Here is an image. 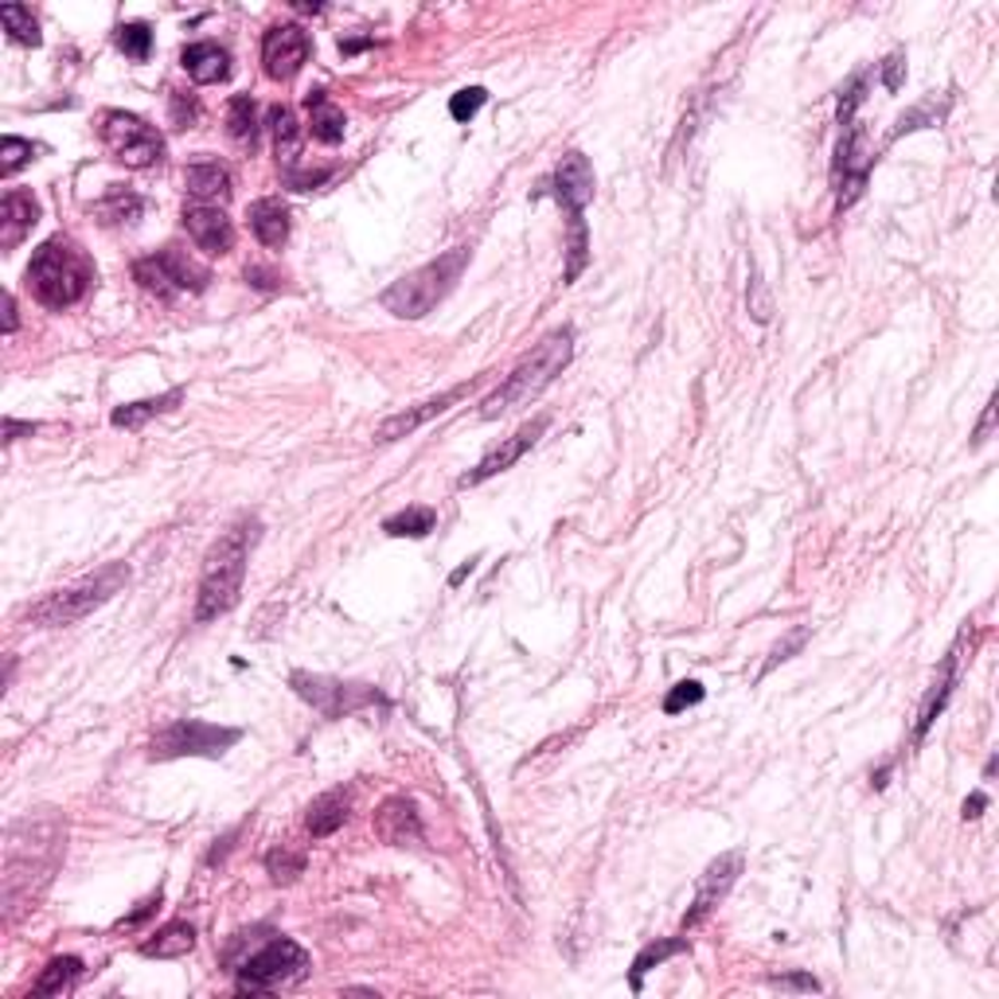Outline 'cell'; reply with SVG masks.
Masks as SVG:
<instances>
[{
	"mask_svg": "<svg viewBox=\"0 0 999 999\" xmlns=\"http://www.w3.org/2000/svg\"><path fill=\"white\" fill-rule=\"evenodd\" d=\"M469 387H472V383H461V387L441 391V395L426 398V403L410 406V410H398V414H391V418H383L379 426H375V441H379V446H391V441H398V438H410V434L418 430V426H426V422H430V418L446 414L449 406L457 403V398L469 395Z\"/></svg>",
	"mask_w": 999,
	"mask_h": 999,
	"instance_id": "2e32d148",
	"label": "cell"
},
{
	"mask_svg": "<svg viewBox=\"0 0 999 999\" xmlns=\"http://www.w3.org/2000/svg\"><path fill=\"white\" fill-rule=\"evenodd\" d=\"M17 324H20V316H17V298H12V293H4V332H17Z\"/></svg>",
	"mask_w": 999,
	"mask_h": 999,
	"instance_id": "c3c4849f",
	"label": "cell"
},
{
	"mask_svg": "<svg viewBox=\"0 0 999 999\" xmlns=\"http://www.w3.org/2000/svg\"><path fill=\"white\" fill-rule=\"evenodd\" d=\"M184 231L191 235V242L204 254H231L235 247V227L219 207H207V204L184 207Z\"/></svg>",
	"mask_w": 999,
	"mask_h": 999,
	"instance_id": "e0dca14e",
	"label": "cell"
},
{
	"mask_svg": "<svg viewBox=\"0 0 999 999\" xmlns=\"http://www.w3.org/2000/svg\"><path fill=\"white\" fill-rule=\"evenodd\" d=\"M184 184H188V196L196 204H223L231 196V173H227L219 160H199V165H188L184 173Z\"/></svg>",
	"mask_w": 999,
	"mask_h": 999,
	"instance_id": "44dd1931",
	"label": "cell"
},
{
	"mask_svg": "<svg viewBox=\"0 0 999 999\" xmlns=\"http://www.w3.org/2000/svg\"><path fill=\"white\" fill-rule=\"evenodd\" d=\"M98 137L110 157L125 168H153L165 160V137L145 117L125 114V110H106L102 114Z\"/></svg>",
	"mask_w": 999,
	"mask_h": 999,
	"instance_id": "52a82bcc",
	"label": "cell"
},
{
	"mask_svg": "<svg viewBox=\"0 0 999 999\" xmlns=\"http://www.w3.org/2000/svg\"><path fill=\"white\" fill-rule=\"evenodd\" d=\"M305 106H309V133H313L321 145H340V141H344V129H347L344 110H340L324 91L309 94Z\"/></svg>",
	"mask_w": 999,
	"mask_h": 999,
	"instance_id": "cb8c5ba5",
	"label": "cell"
},
{
	"mask_svg": "<svg viewBox=\"0 0 999 999\" xmlns=\"http://www.w3.org/2000/svg\"><path fill=\"white\" fill-rule=\"evenodd\" d=\"M184 403V391L173 387L168 395L160 398H141V403H129V406H117L114 414H110V422H114L117 430H141L149 418H157V414H168L176 410V406Z\"/></svg>",
	"mask_w": 999,
	"mask_h": 999,
	"instance_id": "d4e9b609",
	"label": "cell"
},
{
	"mask_svg": "<svg viewBox=\"0 0 999 999\" xmlns=\"http://www.w3.org/2000/svg\"><path fill=\"white\" fill-rule=\"evenodd\" d=\"M465 266H469V250L465 247L446 250V254L434 258V262H426L422 270L398 278L395 285L383 293V309L395 313V316H403V321H422L430 309H438V301H446V293L457 285V278L465 273Z\"/></svg>",
	"mask_w": 999,
	"mask_h": 999,
	"instance_id": "5b68a950",
	"label": "cell"
},
{
	"mask_svg": "<svg viewBox=\"0 0 999 999\" xmlns=\"http://www.w3.org/2000/svg\"><path fill=\"white\" fill-rule=\"evenodd\" d=\"M438 528V512L434 508H406V512L383 520V531L395 539H426Z\"/></svg>",
	"mask_w": 999,
	"mask_h": 999,
	"instance_id": "1f68e13d",
	"label": "cell"
},
{
	"mask_svg": "<svg viewBox=\"0 0 999 999\" xmlns=\"http://www.w3.org/2000/svg\"><path fill=\"white\" fill-rule=\"evenodd\" d=\"M157 906H160V894H153V898H145V902H141V906H137V909H133V914H129V917H122V922H117V925H137V922H145V917H149V914H153V909H157Z\"/></svg>",
	"mask_w": 999,
	"mask_h": 999,
	"instance_id": "bcb514c9",
	"label": "cell"
},
{
	"mask_svg": "<svg viewBox=\"0 0 999 999\" xmlns=\"http://www.w3.org/2000/svg\"><path fill=\"white\" fill-rule=\"evenodd\" d=\"M35 430H40L35 422H17V418H9V422H4V441H9V446H12V441H17L20 434H35Z\"/></svg>",
	"mask_w": 999,
	"mask_h": 999,
	"instance_id": "7dc6e473",
	"label": "cell"
},
{
	"mask_svg": "<svg viewBox=\"0 0 999 999\" xmlns=\"http://www.w3.org/2000/svg\"><path fill=\"white\" fill-rule=\"evenodd\" d=\"M290 684L301 699L321 710L324 719H344V715H355L364 707H387V699L372 684H344V679L309 676V672H293Z\"/></svg>",
	"mask_w": 999,
	"mask_h": 999,
	"instance_id": "30bf717a",
	"label": "cell"
},
{
	"mask_svg": "<svg viewBox=\"0 0 999 999\" xmlns=\"http://www.w3.org/2000/svg\"><path fill=\"white\" fill-rule=\"evenodd\" d=\"M133 278H137L141 290L157 293V298H176V293H199L207 290V270L191 262L184 250L165 247L149 258H137L133 262Z\"/></svg>",
	"mask_w": 999,
	"mask_h": 999,
	"instance_id": "9c48e42d",
	"label": "cell"
},
{
	"mask_svg": "<svg viewBox=\"0 0 999 999\" xmlns=\"http://www.w3.org/2000/svg\"><path fill=\"white\" fill-rule=\"evenodd\" d=\"M375 835L391 847H418L422 843V820L414 801L406 797H391V801L379 804L375 812Z\"/></svg>",
	"mask_w": 999,
	"mask_h": 999,
	"instance_id": "ac0fdd59",
	"label": "cell"
},
{
	"mask_svg": "<svg viewBox=\"0 0 999 999\" xmlns=\"http://www.w3.org/2000/svg\"><path fill=\"white\" fill-rule=\"evenodd\" d=\"M804 641H809V628H797L793 636H789V641H784V645H777L773 648V656H769V664H766V672H773L777 664L781 660H789V653H797V648L804 645ZM766 672H761V676H766Z\"/></svg>",
	"mask_w": 999,
	"mask_h": 999,
	"instance_id": "60d3db41",
	"label": "cell"
},
{
	"mask_svg": "<svg viewBox=\"0 0 999 999\" xmlns=\"http://www.w3.org/2000/svg\"><path fill=\"white\" fill-rule=\"evenodd\" d=\"M180 63L199 86L223 83V79L231 75V55H227V48H219V43H211V40L188 43V48L180 51Z\"/></svg>",
	"mask_w": 999,
	"mask_h": 999,
	"instance_id": "ffe728a7",
	"label": "cell"
},
{
	"mask_svg": "<svg viewBox=\"0 0 999 999\" xmlns=\"http://www.w3.org/2000/svg\"><path fill=\"white\" fill-rule=\"evenodd\" d=\"M250 231H254V239L262 242V247L278 250L285 247V239H290V211H285V204L281 199H258V204H250Z\"/></svg>",
	"mask_w": 999,
	"mask_h": 999,
	"instance_id": "603a6c76",
	"label": "cell"
},
{
	"mask_svg": "<svg viewBox=\"0 0 999 999\" xmlns=\"http://www.w3.org/2000/svg\"><path fill=\"white\" fill-rule=\"evenodd\" d=\"M258 543V520L242 516L235 528H227L223 535L211 543V551L204 554V570H199V590H196V625L219 621L223 613H231L239 605L242 579H247V559L250 547Z\"/></svg>",
	"mask_w": 999,
	"mask_h": 999,
	"instance_id": "6da1fadb",
	"label": "cell"
},
{
	"mask_svg": "<svg viewBox=\"0 0 999 999\" xmlns=\"http://www.w3.org/2000/svg\"><path fill=\"white\" fill-rule=\"evenodd\" d=\"M227 133H231V141H239L242 149H254L258 145V106H254V98H247V94L231 98V106H227Z\"/></svg>",
	"mask_w": 999,
	"mask_h": 999,
	"instance_id": "f546056e",
	"label": "cell"
},
{
	"mask_svg": "<svg viewBox=\"0 0 999 999\" xmlns=\"http://www.w3.org/2000/svg\"><path fill=\"white\" fill-rule=\"evenodd\" d=\"M991 422H996V398H988V406H984V418H980V426H976V434H972V446H984V441H988Z\"/></svg>",
	"mask_w": 999,
	"mask_h": 999,
	"instance_id": "f6af8a7d",
	"label": "cell"
},
{
	"mask_svg": "<svg viewBox=\"0 0 999 999\" xmlns=\"http://www.w3.org/2000/svg\"><path fill=\"white\" fill-rule=\"evenodd\" d=\"M547 188L554 191L562 207H566V227L570 223H586V204L594 199V168H590L586 153H566L554 168L551 184Z\"/></svg>",
	"mask_w": 999,
	"mask_h": 999,
	"instance_id": "4fadbf2b",
	"label": "cell"
},
{
	"mask_svg": "<svg viewBox=\"0 0 999 999\" xmlns=\"http://www.w3.org/2000/svg\"><path fill=\"white\" fill-rule=\"evenodd\" d=\"M266 871L278 886H290L305 875V851H290V847H273L266 855Z\"/></svg>",
	"mask_w": 999,
	"mask_h": 999,
	"instance_id": "e575fe53",
	"label": "cell"
},
{
	"mask_svg": "<svg viewBox=\"0 0 999 999\" xmlns=\"http://www.w3.org/2000/svg\"><path fill=\"white\" fill-rule=\"evenodd\" d=\"M196 117H199V106H196V102H191V98L184 102V94H173V122L180 125V129H188V125L196 122Z\"/></svg>",
	"mask_w": 999,
	"mask_h": 999,
	"instance_id": "7bdbcfd3",
	"label": "cell"
},
{
	"mask_svg": "<svg viewBox=\"0 0 999 999\" xmlns=\"http://www.w3.org/2000/svg\"><path fill=\"white\" fill-rule=\"evenodd\" d=\"M863 86H867V75H855L847 83V91L840 94V125L847 129V125H855L851 117H855V106L863 102Z\"/></svg>",
	"mask_w": 999,
	"mask_h": 999,
	"instance_id": "ab89813d",
	"label": "cell"
},
{
	"mask_svg": "<svg viewBox=\"0 0 999 999\" xmlns=\"http://www.w3.org/2000/svg\"><path fill=\"white\" fill-rule=\"evenodd\" d=\"M242 738L239 727H216V722L199 719H176L173 727H165L149 746L153 761H173V758H223L235 742Z\"/></svg>",
	"mask_w": 999,
	"mask_h": 999,
	"instance_id": "ba28073f",
	"label": "cell"
},
{
	"mask_svg": "<svg viewBox=\"0 0 999 999\" xmlns=\"http://www.w3.org/2000/svg\"><path fill=\"white\" fill-rule=\"evenodd\" d=\"M347 809H352V793H347V789H329V793H321L305 812L309 835H313V840H324V835L340 832L347 820Z\"/></svg>",
	"mask_w": 999,
	"mask_h": 999,
	"instance_id": "7402d4cb",
	"label": "cell"
},
{
	"mask_svg": "<svg viewBox=\"0 0 999 999\" xmlns=\"http://www.w3.org/2000/svg\"><path fill=\"white\" fill-rule=\"evenodd\" d=\"M247 281H254L258 290H273V285H278V278H273V273H266V270H258V266H250V270H247Z\"/></svg>",
	"mask_w": 999,
	"mask_h": 999,
	"instance_id": "681fc988",
	"label": "cell"
},
{
	"mask_svg": "<svg viewBox=\"0 0 999 999\" xmlns=\"http://www.w3.org/2000/svg\"><path fill=\"white\" fill-rule=\"evenodd\" d=\"M79 976H83V960L79 957H51L48 968L40 972V980H35L32 996H59V991L71 988Z\"/></svg>",
	"mask_w": 999,
	"mask_h": 999,
	"instance_id": "4dcf8cb0",
	"label": "cell"
},
{
	"mask_svg": "<svg viewBox=\"0 0 999 999\" xmlns=\"http://www.w3.org/2000/svg\"><path fill=\"white\" fill-rule=\"evenodd\" d=\"M902 75H906V55H902V51H894L891 59H886V66H883V86L886 91H898L902 86Z\"/></svg>",
	"mask_w": 999,
	"mask_h": 999,
	"instance_id": "b9f144b4",
	"label": "cell"
},
{
	"mask_svg": "<svg viewBox=\"0 0 999 999\" xmlns=\"http://www.w3.org/2000/svg\"><path fill=\"white\" fill-rule=\"evenodd\" d=\"M742 863H746L742 851H727V855H719V860H715L707 871H703L699 886H695L691 909L684 914V929H695V925H699L703 917L710 914V909H715L722 898H727L730 886H735L738 875H742Z\"/></svg>",
	"mask_w": 999,
	"mask_h": 999,
	"instance_id": "5bb4252c",
	"label": "cell"
},
{
	"mask_svg": "<svg viewBox=\"0 0 999 999\" xmlns=\"http://www.w3.org/2000/svg\"><path fill=\"white\" fill-rule=\"evenodd\" d=\"M35 223H40V204L32 199V191H4V199H0V250H17L24 235H32Z\"/></svg>",
	"mask_w": 999,
	"mask_h": 999,
	"instance_id": "d6986e66",
	"label": "cell"
},
{
	"mask_svg": "<svg viewBox=\"0 0 999 999\" xmlns=\"http://www.w3.org/2000/svg\"><path fill=\"white\" fill-rule=\"evenodd\" d=\"M125 582H129V566H125V562H106L98 574H91V579L75 582V586H63V590H55V594L43 597V602H35L32 610H28V621L40 628L75 625V621L91 617L94 610H102L114 594H122Z\"/></svg>",
	"mask_w": 999,
	"mask_h": 999,
	"instance_id": "8992f818",
	"label": "cell"
},
{
	"mask_svg": "<svg viewBox=\"0 0 999 999\" xmlns=\"http://www.w3.org/2000/svg\"><path fill=\"white\" fill-rule=\"evenodd\" d=\"M984 809H988V797L984 793H972L965 801V820H976V816H984Z\"/></svg>",
	"mask_w": 999,
	"mask_h": 999,
	"instance_id": "f907efd6",
	"label": "cell"
},
{
	"mask_svg": "<svg viewBox=\"0 0 999 999\" xmlns=\"http://www.w3.org/2000/svg\"><path fill=\"white\" fill-rule=\"evenodd\" d=\"M191 949H196V929L188 922H168L165 929L153 934V941L141 945V957L176 960V957H188Z\"/></svg>",
	"mask_w": 999,
	"mask_h": 999,
	"instance_id": "4316f807",
	"label": "cell"
},
{
	"mask_svg": "<svg viewBox=\"0 0 999 999\" xmlns=\"http://www.w3.org/2000/svg\"><path fill=\"white\" fill-rule=\"evenodd\" d=\"M141 211H145L141 196H133V191H125V188H110V196L94 204V216H98L102 223H133Z\"/></svg>",
	"mask_w": 999,
	"mask_h": 999,
	"instance_id": "d6a6232c",
	"label": "cell"
},
{
	"mask_svg": "<svg viewBox=\"0 0 999 999\" xmlns=\"http://www.w3.org/2000/svg\"><path fill=\"white\" fill-rule=\"evenodd\" d=\"M0 20H4V32H9V40L24 43V48H40V24H35L32 9H24V4H0Z\"/></svg>",
	"mask_w": 999,
	"mask_h": 999,
	"instance_id": "836d02e7",
	"label": "cell"
},
{
	"mask_svg": "<svg viewBox=\"0 0 999 999\" xmlns=\"http://www.w3.org/2000/svg\"><path fill=\"white\" fill-rule=\"evenodd\" d=\"M871 165H875V157L867 153V133H863L860 125H847V129H843V141H840V153H835V168H832V184H835V196H840V207H851L860 199Z\"/></svg>",
	"mask_w": 999,
	"mask_h": 999,
	"instance_id": "7c38bea8",
	"label": "cell"
},
{
	"mask_svg": "<svg viewBox=\"0 0 999 999\" xmlns=\"http://www.w3.org/2000/svg\"><path fill=\"white\" fill-rule=\"evenodd\" d=\"M703 684H695V679H684V684H676L668 691V699H664V710H668V715H679V710H687V707H695V703H703Z\"/></svg>",
	"mask_w": 999,
	"mask_h": 999,
	"instance_id": "f35d334b",
	"label": "cell"
},
{
	"mask_svg": "<svg viewBox=\"0 0 999 999\" xmlns=\"http://www.w3.org/2000/svg\"><path fill=\"white\" fill-rule=\"evenodd\" d=\"M309 51H313V40L301 24H278L266 32L262 40V66L273 83H290L301 66L309 63Z\"/></svg>",
	"mask_w": 999,
	"mask_h": 999,
	"instance_id": "8fae6325",
	"label": "cell"
},
{
	"mask_svg": "<svg viewBox=\"0 0 999 999\" xmlns=\"http://www.w3.org/2000/svg\"><path fill=\"white\" fill-rule=\"evenodd\" d=\"M570 360H574V329H554L551 336L539 340V344L531 347V355H523L520 364H516V372L480 403V418L492 422V418H500V414L516 410V406H531L562 372H566Z\"/></svg>",
	"mask_w": 999,
	"mask_h": 999,
	"instance_id": "7a4b0ae2",
	"label": "cell"
},
{
	"mask_svg": "<svg viewBox=\"0 0 999 999\" xmlns=\"http://www.w3.org/2000/svg\"><path fill=\"white\" fill-rule=\"evenodd\" d=\"M117 48L125 51V55L133 59V63H145L153 51V28L149 24H141V20H133V24H122L117 28Z\"/></svg>",
	"mask_w": 999,
	"mask_h": 999,
	"instance_id": "d590c367",
	"label": "cell"
},
{
	"mask_svg": "<svg viewBox=\"0 0 999 999\" xmlns=\"http://www.w3.org/2000/svg\"><path fill=\"white\" fill-rule=\"evenodd\" d=\"M547 422H551V418H547V414H539V418L523 422V426L512 434V438H504V441H500V446L492 449V454H485V457H480V465H477V469H469V472H465V477L457 480V485H461V488H477V485H485V480H492L496 472L512 469V465L520 461V457L528 454V449L535 446L539 438H543Z\"/></svg>",
	"mask_w": 999,
	"mask_h": 999,
	"instance_id": "9a60e30c",
	"label": "cell"
},
{
	"mask_svg": "<svg viewBox=\"0 0 999 999\" xmlns=\"http://www.w3.org/2000/svg\"><path fill=\"white\" fill-rule=\"evenodd\" d=\"M250 937H254V929H242V934H235V941L227 945V965L239 972V991L258 996V991H273V988H281V984L305 976L309 953L301 949L293 937L270 934V937H262V941H250Z\"/></svg>",
	"mask_w": 999,
	"mask_h": 999,
	"instance_id": "3957f363",
	"label": "cell"
},
{
	"mask_svg": "<svg viewBox=\"0 0 999 999\" xmlns=\"http://www.w3.org/2000/svg\"><path fill=\"white\" fill-rule=\"evenodd\" d=\"M769 984H777V988H801V991H820V980L809 972H789V976H773Z\"/></svg>",
	"mask_w": 999,
	"mask_h": 999,
	"instance_id": "ee69618b",
	"label": "cell"
},
{
	"mask_svg": "<svg viewBox=\"0 0 999 999\" xmlns=\"http://www.w3.org/2000/svg\"><path fill=\"white\" fill-rule=\"evenodd\" d=\"M485 102H488L485 86H465V91H457L454 98H449V114H454V122H472Z\"/></svg>",
	"mask_w": 999,
	"mask_h": 999,
	"instance_id": "74e56055",
	"label": "cell"
},
{
	"mask_svg": "<svg viewBox=\"0 0 999 999\" xmlns=\"http://www.w3.org/2000/svg\"><path fill=\"white\" fill-rule=\"evenodd\" d=\"M270 129H273V149H278V160L285 165V173H293L298 165V117H293L290 106H273L270 110Z\"/></svg>",
	"mask_w": 999,
	"mask_h": 999,
	"instance_id": "f1b7e54d",
	"label": "cell"
},
{
	"mask_svg": "<svg viewBox=\"0 0 999 999\" xmlns=\"http://www.w3.org/2000/svg\"><path fill=\"white\" fill-rule=\"evenodd\" d=\"M35 153H40V145H32V141L4 137L0 141V176H17L24 165H32Z\"/></svg>",
	"mask_w": 999,
	"mask_h": 999,
	"instance_id": "8d00e7d4",
	"label": "cell"
},
{
	"mask_svg": "<svg viewBox=\"0 0 999 999\" xmlns=\"http://www.w3.org/2000/svg\"><path fill=\"white\" fill-rule=\"evenodd\" d=\"M679 953H687V941L684 937H668V941H653L645 945V949L636 953L633 968H628V988L633 991H645V972L656 965H664L668 957H679Z\"/></svg>",
	"mask_w": 999,
	"mask_h": 999,
	"instance_id": "83f0119b",
	"label": "cell"
},
{
	"mask_svg": "<svg viewBox=\"0 0 999 999\" xmlns=\"http://www.w3.org/2000/svg\"><path fill=\"white\" fill-rule=\"evenodd\" d=\"M24 281L40 305L71 309L91 293L98 273H94V262L86 258V250H79L75 242H66V239H51L32 254V262H28V270H24Z\"/></svg>",
	"mask_w": 999,
	"mask_h": 999,
	"instance_id": "277c9868",
	"label": "cell"
},
{
	"mask_svg": "<svg viewBox=\"0 0 999 999\" xmlns=\"http://www.w3.org/2000/svg\"><path fill=\"white\" fill-rule=\"evenodd\" d=\"M953 684H957V648H953L949 656H945V664H941V672H937V679H934V691L925 695V703H922V715H917V742H922L925 738V730L934 727L937 722V715H941L945 710V703H949V691H953Z\"/></svg>",
	"mask_w": 999,
	"mask_h": 999,
	"instance_id": "484cf974",
	"label": "cell"
}]
</instances>
